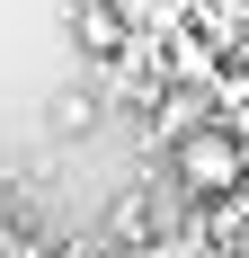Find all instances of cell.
<instances>
[{"mask_svg": "<svg viewBox=\"0 0 249 258\" xmlns=\"http://www.w3.org/2000/svg\"><path fill=\"white\" fill-rule=\"evenodd\" d=\"M72 45L89 53V62H125L134 27H125V9H116V0H80V9H72Z\"/></svg>", "mask_w": 249, "mask_h": 258, "instance_id": "2", "label": "cell"}, {"mask_svg": "<svg viewBox=\"0 0 249 258\" xmlns=\"http://www.w3.org/2000/svg\"><path fill=\"white\" fill-rule=\"evenodd\" d=\"M143 116H151V134H169V143H187V134H196V125H214V116H205V98H196V89H160V98H151Z\"/></svg>", "mask_w": 249, "mask_h": 258, "instance_id": "3", "label": "cell"}, {"mask_svg": "<svg viewBox=\"0 0 249 258\" xmlns=\"http://www.w3.org/2000/svg\"><path fill=\"white\" fill-rule=\"evenodd\" d=\"M9 249H18V240H9V223H0V258H9Z\"/></svg>", "mask_w": 249, "mask_h": 258, "instance_id": "5", "label": "cell"}, {"mask_svg": "<svg viewBox=\"0 0 249 258\" xmlns=\"http://www.w3.org/2000/svg\"><path fill=\"white\" fill-rule=\"evenodd\" d=\"M178 187L187 196H240L249 187V143L231 125H196L178 143Z\"/></svg>", "mask_w": 249, "mask_h": 258, "instance_id": "1", "label": "cell"}, {"mask_svg": "<svg viewBox=\"0 0 249 258\" xmlns=\"http://www.w3.org/2000/svg\"><path fill=\"white\" fill-rule=\"evenodd\" d=\"M45 125H53V134H89V125H98V98H89V89H53Z\"/></svg>", "mask_w": 249, "mask_h": 258, "instance_id": "4", "label": "cell"}]
</instances>
